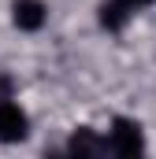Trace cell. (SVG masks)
<instances>
[{
  "instance_id": "1",
  "label": "cell",
  "mask_w": 156,
  "mask_h": 159,
  "mask_svg": "<svg viewBox=\"0 0 156 159\" xmlns=\"http://www.w3.org/2000/svg\"><path fill=\"white\" fill-rule=\"evenodd\" d=\"M104 148L112 156H138L145 148V133H141V126L134 119H115L108 137H104Z\"/></svg>"
},
{
  "instance_id": "2",
  "label": "cell",
  "mask_w": 156,
  "mask_h": 159,
  "mask_svg": "<svg viewBox=\"0 0 156 159\" xmlns=\"http://www.w3.org/2000/svg\"><path fill=\"white\" fill-rule=\"evenodd\" d=\"M30 137V119L26 111L11 100V96H0V141L4 144H19Z\"/></svg>"
},
{
  "instance_id": "3",
  "label": "cell",
  "mask_w": 156,
  "mask_h": 159,
  "mask_svg": "<svg viewBox=\"0 0 156 159\" xmlns=\"http://www.w3.org/2000/svg\"><path fill=\"white\" fill-rule=\"evenodd\" d=\"M11 22H15L19 30H26V34H37L41 26L48 22L45 0H15V4H11Z\"/></svg>"
},
{
  "instance_id": "4",
  "label": "cell",
  "mask_w": 156,
  "mask_h": 159,
  "mask_svg": "<svg viewBox=\"0 0 156 159\" xmlns=\"http://www.w3.org/2000/svg\"><path fill=\"white\" fill-rule=\"evenodd\" d=\"M97 15H100V26L104 30H123L126 22H130V15H134V7L126 4V0H100V7H97Z\"/></svg>"
},
{
  "instance_id": "5",
  "label": "cell",
  "mask_w": 156,
  "mask_h": 159,
  "mask_svg": "<svg viewBox=\"0 0 156 159\" xmlns=\"http://www.w3.org/2000/svg\"><path fill=\"white\" fill-rule=\"evenodd\" d=\"M71 152L75 156H97V152H104V141H97L93 137V129H75V137H71Z\"/></svg>"
},
{
  "instance_id": "6",
  "label": "cell",
  "mask_w": 156,
  "mask_h": 159,
  "mask_svg": "<svg viewBox=\"0 0 156 159\" xmlns=\"http://www.w3.org/2000/svg\"><path fill=\"white\" fill-rule=\"evenodd\" d=\"M126 4H130V7H134V11H141V7H153L156 0H126Z\"/></svg>"
}]
</instances>
